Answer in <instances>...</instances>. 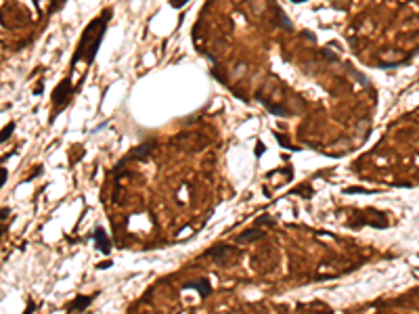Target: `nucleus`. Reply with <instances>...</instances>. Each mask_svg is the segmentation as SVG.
<instances>
[{"label": "nucleus", "instance_id": "nucleus-20", "mask_svg": "<svg viewBox=\"0 0 419 314\" xmlns=\"http://www.w3.org/2000/svg\"><path fill=\"white\" fill-rule=\"evenodd\" d=\"M9 214H11V212H9L7 207H5V210H0V218H7V216H9Z\"/></svg>", "mask_w": 419, "mask_h": 314}, {"label": "nucleus", "instance_id": "nucleus-9", "mask_svg": "<svg viewBox=\"0 0 419 314\" xmlns=\"http://www.w3.org/2000/svg\"><path fill=\"white\" fill-rule=\"evenodd\" d=\"M229 253H235V249H233L231 245H216V247H212V249L207 251L210 258L216 260V262L222 258V255H229Z\"/></svg>", "mask_w": 419, "mask_h": 314}, {"label": "nucleus", "instance_id": "nucleus-10", "mask_svg": "<svg viewBox=\"0 0 419 314\" xmlns=\"http://www.w3.org/2000/svg\"><path fill=\"white\" fill-rule=\"evenodd\" d=\"M258 98H260V101L264 103V107H267V109H269L271 113H275V116H281V118H287V116H289V111H285V109H281V107H277V105H273L271 101H267V98H262L260 94H258Z\"/></svg>", "mask_w": 419, "mask_h": 314}, {"label": "nucleus", "instance_id": "nucleus-13", "mask_svg": "<svg viewBox=\"0 0 419 314\" xmlns=\"http://www.w3.org/2000/svg\"><path fill=\"white\" fill-rule=\"evenodd\" d=\"M65 3H67V0H53V3H50V9H48V15H55L57 11H61Z\"/></svg>", "mask_w": 419, "mask_h": 314}, {"label": "nucleus", "instance_id": "nucleus-6", "mask_svg": "<svg viewBox=\"0 0 419 314\" xmlns=\"http://www.w3.org/2000/svg\"><path fill=\"white\" fill-rule=\"evenodd\" d=\"M90 304H92V295H78L74 302H69L65 308H67V314H80V312L86 310Z\"/></svg>", "mask_w": 419, "mask_h": 314}, {"label": "nucleus", "instance_id": "nucleus-4", "mask_svg": "<svg viewBox=\"0 0 419 314\" xmlns=\"http://www.w3.org/2000/svg\"><path fill=\"white\" fill-rule=\"evenodd\" d=\"M158 149V142L155 140H147L143 145H138L130 151V155L126 157V162H143V160H149L151 153Z\"/></svg>", "mask_w": 419, "mask_h": 314}, {"label": "nucleus", "instance_id": "nucleus-1", "mask_svg": "<svg viewBox=\"0 0 419 314\" xmlns=\"http://www.w3.org/2000/svg\"><path fill=\"white\" fill-rule=\"evenodd\" d=\"M114 17V9H105L99 17H94L80 36V42L74 50V57H72V67L78 63V61H86L88 65L94 63L96 59V53H99L101 44H103V38H105V32L109 27V21Z\"/></svg>", "mask_w": 419, "mask_h": 314}, {"label": "nucleus", "instance_id": "nucleus-17", "mask_svg": "<svg viewBox=\"0 0 419 314\" xmlns=\"http://www.w3.org/2000/svg\"><path fill=\"white\" fill-rule=\"evenodd\" d=\"M7 178H9V172L5 168H0V189L5 187V182H7Z\"/></svg>", "mask_w": 419, "mask_h": 314}, {"label": "nucleus", "instance_id": "nucleus-8", "mask_svg": "<svg viewBox=\"0 0 419 314\" xmlns=\"http://www.w3.org/2000/svg\"><path fill=\"white\" fill-rule=\"evenodd\" d=\"M262 237H264V231H260V228H247V231H243L237 237V241H239V243H251V241H258Z\"/></svg>", "mask_w": 419, "mask_h": 314}, {"label": "nucleus", "instance_id": "nucleus-2", "mask_svg": "<svg viewBox=\"0 0 419 314\" xmlns=\"http://www.w3.org/2000/svg\"><path fill=\"white\" fill-rule=\"evenodd\" d=\"M373 226V228H388L390 222H388V216L384 212H377V210H365V212H356L354 216L350 218V226L352 228H358V226Z\"/></svg>", "mask_w": 419, "mask_h": 314}, {"label": "nucleus", "instance_id": "nucleus-7", "mask_svg": "<svg viewBox=\"0 0 419 314\" xmlns=\"http://www.w3.org/2000/svg\"><path fill=\"white\" fill-rule=\"evenodd\" d=\"M183 287H185V289H197L201 299H205L210 293H212V285H210L207 279H195V281H189V283L183 285Z\"/></svg>", "mask_w": 419, "mask_h": 314}, {"label": "nucleus", "instance_id": "nucleus-16", "mask_svg": "<svg viewBox=\"0 0 419 314\" xmlns=\"http://www.w3.org/2000/svg\"><path fill=\"white\" fill-rule=\"evenodd\" d=\"M275 136H277V140H279V142H281V145H283L285 149H296V147H293V145H289V142L285 140V136H281V134H277V132H275Z\"/></svg>", "mask_w": 419, "mask_h": 314}, {"label": "nucleus", "instance_id": "nucleus-11", "mask_svg": "<svg viewBox=\"0 0 419 314\" xmlns=\"http://www.w3.org/2000/svg\"><path fill=\"white\" fill-rule=\"evenodd\" d=\"M15 132V124L13 122H9L3 130H0V145H3V142H7V138H11V134Z\"/></svg>", "mask_w": 419, "mask_h": 314}, {"label": "nucleus", "instance_id": "nucleus-5", "mask_svg": "<svg viewBox=\"0 0 419 314\" xmlns=\"http://www.w3.org/2000/svg\"><path fill=\"white\" fill-rule=\"evenodd\" d=\"M94 247L99 249L103 255H109V253H111V241H109L107 233L103 231L101 226H96V228H94Z\"/></svg>", "mask_w": 419, "mask_h": 314}, {"label": "nucleus", "instance_id": "nucleus-18", "mask_svg": "<svg viewBox=\"0 0 419 314\" xmlns=\"http://www.w3.org/2000/svg\"><path fill=\"white\" fill-rule=\"evenodd\" d=\"M189 3V0H170V7H174V9H180V7H185Z\"/></svg>", "mask_w": 419, "mask_h": 314}, {"label": "nucleus", "instance_id": "nucleus-14", "mask_svg": "<svg viewBox=\"0 0 419 314\" xmlns=\"http://www.w3.org/2000/svg\"><path fill=\"white\" fill-rule=\"evenodd\" d=\"M256 224H258V228H260V224H264V226H273V224H275V220H273L271 216H267V214H264V216L256 218Z\"/></svg>", "mask_w": 419, "mask_h": 314}, {"label": "nucleus", "instance_id": "nucleus-23", "mask_svg": "<svg viewBox=\"0 0 419 314\" xmlns=\"http://www.w3.org/2000/svg\"><path fill=\"white\" fill-rule=\"evenodd\" d=\"M293 3H306V0H293Z\"/></svg>", "mask_w": 419, "mask_h": 314}, {"label": "nucleus", "instance_id": "nucleus-15", "mask_svg": "<svg viewBox=\"0 0 419 314\" xmlns=\"http://www.w3.org/2000/svg\"><path fill=\"white\" fill-rule=\"evenodd\" d=\"M293 193L300 195V197H312V187H310V193H308V187H306V184H302V187H298Z\"/></svg>", "mask_w": 419, "mask_h": 314}, {"label": "nucleus", "instance_id": "nucleus-12", "mask_svg": "<svg viewBox=\"0 0 419 314\" xmlns=\"http://www.w3.org/2000/svg\"><path fill=\"white\" fill-rule=\"evenodd\" d=\"M344 193H346V195H356V193H360V195H371V193H375V191L365 189V187H346Z\"/></svg>", "mask_w": 419, "mask_h": 314}, {"label": "nucleus", "instance_id": "nucleus-19", "mask_svg": "<svg viewBox=\"0 0 419 314\" xmlns=\"http://www.w3.org/2000/svg\"><path fill=\"white\" fill-rule=\"evenodd\" d=\"M262 153H264V145H260V142H258V145H256V155H262Z\"/></svg>", "mask_w": 419, "mask_h": 314}, {"label": "nucleus", "instance_id": "nucleus-22", "mask_svg": "<svg viewBox=\"0 0 419 314\" xmlns=\"http://www.w3.org/2000/svg\"><path fill=\"white\" fill-rule=\"evenodd\" d=\"M109 266H111V262H109V260H107V262H101V264H99V268H109Z\"/></svg>", "mask_w": 419, "mask_h": 314}, {"label": "nucleus", "instance_id": "nucleus-3", "mask_svg": "<svg viewBox=\"0 0 419 314\" xmlns=\"http://www.w3.org/2000/svg\"><path fill=\"white\" fill-rule=\"evenodd\" d=\"M74 86H72V80L69 78H65V80H61L57 86H55V90H53V105H55V113L57 111H63L65 109V105L72 101V96H74Z\"/></svg>", "mask_w": 419, "mask_h": 314}, {"label": "nucleus", "instance_id": "nucleus-21", "mask_svg": "<svg viewBox=\"0 0 419 314\" xmlns=\"http://www.w3.org/2000/svg\"><path fill=\"white\" fill-rule=\"evenodd\" d=\"M32 312H34V304H32V302H30V306H27V310H25V312H23V314H32Z\"/></svg>", "mask_w": 419, "mask_h": 314}]
</instances>
